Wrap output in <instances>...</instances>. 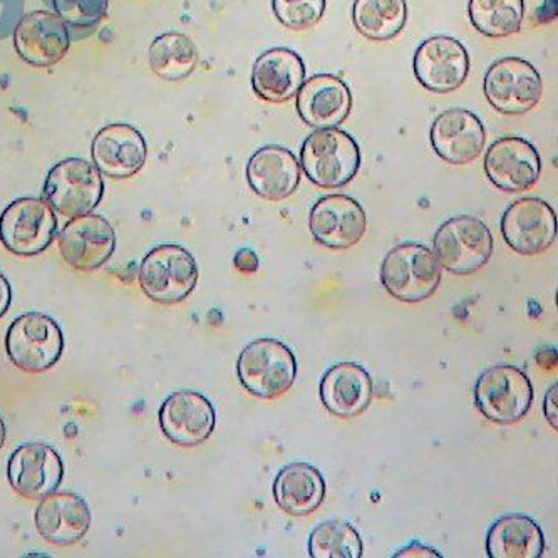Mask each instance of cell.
<instances>
[{
    "label": "cell",
    "mask_w": 558,
    "mask_h": 558,
    "mask_svg": "<svg viewBox=\"0 0 558 558\" xmlns=\"http://www.w3.org/2000/svg\"><path fill=\"white\" fill-rule=\"evenodd\" d=\"M361 149L339 128H324L307 136L301 149V167L314 185L338 190L349 185L361 168Z\"/></svg>",
    "instance_id": "1"
},
{
    "label": "cell",
    "mask_w": 558,
    "mask_h": 558,
    "mask_svg": "<svg viewBox=\"0 0 558 558\" xmlns=\"http://www.w3.org/2000/svg\"><path fill=\"white\" fill-rule=\"evenodd\" d=\"M442 267L432 248L404 242L391 248L381 265V283L386 292L407 304L426 301L441 283Z\"/></svg>",
    "instance_id": "2"
},
{
    "label": "cell",
    "mask_w": 558,
    "mask_h": 558,
    "mask_svg": "<svg viewBox=\"0 0 558 558\" xmlns=\"http://www.w3.org/2000/svg\"><path fill=\"white\" fill-rule=\"evenodd\" d=\"M298 360L289 345L262 338L243 349L236 363L240 383L258 399H277L298 379Z\"/></svg>",
    "instance_id": "3"
},
{
    "label": "cell",
    "mask_w": 558,
    "mask_h": 558,
    "mask_svg": "<svg viewBox=\"0 0 558 558\" xmlns=\"http://www.w3.org/2000/svg\"><path fill=\"white\" fill-rule=\"evenodd\" d=\"M198 277L195 257L177 243L158 245L140 265V286L146 298L158 304H178L189 299Z\"/></svg>",
    "instance_id": "4"
},
{
    "label": "cell",
    "mask_w": 558,
    "mask_h": 558,
    "mask_svg": "<svg viewBox=\"0 0 558 558\" xmlns=\"http://www.w3.org/2000/svg\"><path fill=\"white\" fill-rule=\"evenodd\" d=\"M439 265L454 276H472L494 255V235L485 221L470 215L446 220L433 240Z\"/></svg>",
    "instance_id": "5"
},
{
    "label": "cell",
    "mask_w": 558,
    "mask_h": 558,
    "mask_svg": "<svg viewBox=\"0 0 558 558\" xmlns=\"http://www.w3.org/2000/svg\"><path fill=\"white\" fill-rule=\"evenodd\" d=\"M105 195L101 171L83 160L68 158L51 168L44 182L43 198L62 217L93 214Z\"/></svg>",
    "instance_id": "6"
},
{
    "label": "cell",
    "mask_w": 558,
    "mask_h": 558,
    "mask_svg": "<svg viewBox=\"0 0 558 558\" xmlns=\"http://www.w3.org/2000/svg\"><path fill=\"white\" fill-rule=\"evenodd\" d=\"M9 360L26 373H44L61 360L64 336L52 317L43 312H27L19 316L5 336Z\"/></svg>",
    "instance_id": "7"
},
{
    "label": "cell",
    "mask_w": 558,
    "mask_h": 558,
    "mask_svg": "<svg viewBox=\"0 0 558 558\" xmlns=\"http://www.w3.org/2000/svg\"><path fill=\"white\" fill-rule=\"evenodd\" d=\"M532 403V381L520 367L497 364L488 367L476 381V408L492 423H519L529 414Z\"/></svg>",
    "instance_id": "8"
},
{
    "label": "cell",
    "mask_w": 558,
    "mask_h": 558,
    "mask_svg": "<svg viewBox=\"0 0 558 558\" xmlns=\"http://www.w3.org/2000/svg\"><path fill=\"white\" fill-rule=\"evenodd\" d=\"M56 211L44 198H17L0 215V240L11 254L34 257L54 242Z\"/></svg>",
    "instance_id": "9"
},
{
    "label": "cell",
    "mask_w": 558,
    "mask_h": 558,
    "mask_svg": "<svg viewBox=\"0 0 558 558\" xmlns=\"http://www.w3.org/2000/svg\"><path fill=\"white\" fill-rule=\"evenodd\" d=\"M483 92L498 113L525 114L541 102L544 83L541 73L529 61L504 58L486 71Z\"/></svg>",
    "instance_id": "10"
},
{
    "label": "cell",
    "mask_w": 558,
    "mask_h": 558,
    "mask_svg": "<svg viewBox=\"0 0 558 558\" xmlns=\"http://www.w3.org/2000/svg\"><path fill=\"white\" fill-rule=\"evenodd\" d=\"M501 235L517 254H544L557 240V215L544 199H517L501 217Z\"/></svg>",
    "instance_id": "11"
},
{
    "label": "cell",
    "mask_w": 558,
    "mask_h": 558,
    "mask_svg": "<svg viewBox=\"0 0 558 558\" xmlns=\"http://www.w3.org/2000/svg\"><path fill=\"white\" fill-rule=\"evenodd\" d=\"M59 252L73 269L92 272L113 257L117 233L106 218L95 214L71 218L58 236Z\"/></svg>",
    "instance_id": "12"
},
{
    "label": "cell",
    "mask_w": 558,
    "mask_h": 558,
    "mask_svg": "<svg viewBox=\"0 0 558 558\" xmlns=\"http://www.w3.org/2000/svg\"><path fill=\"white\" fill-rule=\"evenodd\" d=\"M367 217L357 199L348 195L320 198L308 215V230L323 247L345 251L366 235Z\"/></svg>",
    "instance_id": "13"
},
{
    "label": "cell",
    "mask_w": 558,
    "mask_h": 558,
    "mask_svg": "<svg viewBox=\"0 0 558 558\" xmlns=\"http://www.w3.org/2000/svg\"><path fill=\"white\" fill-rule=\"evenodd\" d=\"M414 74L421 86L436 95H448L463 86L470 74V56L454 37L424 40L414 54Z\"/></svg>",
    "instance_id": "14"
},
{
    "label": "cell",
    "mask_w": 558,
    "mask_h": 558,
    "mask_svg": "<svg viewBox=\"0 0 558 558\" xmlns=\"http://www.w3.org/2000/svg\"><path fill=\"white\" fill-rule=\"evenodd\" d=\"M160 426L171 442L185 448L204 445L217 428V411L202 392H173L161 404Z\"/></svg>",
    "instance_id": "15"
},
{
    "label": "cell",
    "mask_w": 558,
    "mask_h": 558,
    "mask_svg": "<svg viewBox=\"0 0 558 558\" xmlns=\"http://www.w3.org/2000/svg\"><path fill=\"white\" fill-rule=\"evenodd\" d=\"M485 173L498 190L526 192L541 180L542 158L538 149L526 140L505 136L486 151Z\"/></svg>",
    "instance_id": "16"
},
{
    "label": "cell",
    "mask_w": 558,
    "mask_h": 558,
    "mask_svg": "<svg viewBox=\"0 0 558 558\" xmlns=\"http://www.w3.org/2000/svg\"><path fill=\"white\" fill-rule=\"evenodd\" d=\"M8 478L15 494L40 500L59 488L64 478V464L52 446L26 442L9 458Z\"/></svg>",
    "instance_id": "17"
},
{
    "label": "cell",
    "mask_w": 558,
    "mask_h": 558,
    "mask_svg": "<svg viewBox=\"0 0 558 558\" xmlns=\"http://www.w3.org/2000/svg\"><path fill=\"white\" fill-rule=\"evenodd\" d=\"M14 46L22 61L36 68L58 64L71 48L68 24L48 11H34L19 21Z\"/></svg>",
    "instance_id": "18"
},
{
    "label": "cell",
    "mask_w": 558,
    "mask_h": 558,
    "mask_svg": "<svg viewBox=\"0 0 558 558\" xmlns=\"http://www.w3.org/2000/svg\"><path fill=\"white\" fill-rule=\"evenodd\" d=\"M93 165L114 180L135 177L148 160V145L135 126L113 123L101 128L92 143Z\"/></svg>",
    "instance_id": "19"
},
{
    "label": "cell",
    "mask_w": 558,
    "mask_h": 558,
    "mask_svg": "<svg viewBox=\"0 0 558 558\" xmlns=\"http://www.w3.org/2000/svg\"><path fill=\"white\" fill-rule=\"evenodd\" d=\"M433 149L450 165H470L485 149L486 131L482 120L463 108L448 109L436 118L429 131Z\"/></svg>",
    "instance_id": "20"
},
{
    "label": "cell",
    "mask_w": 558,
    "mask_h": 558,
    "mask_svg": "<svg viewBox=\"0 0 558 558\" xmlns=\"http://www.w3.org/2000/svg\"><path fill=\"white\" fill-rule=\"evenodd\" d=\"M295 108L308 126L316 130L339 128L351 114V89L338 76L316 74L302 84Z\"/></svg>",
    "instance_id": "21"
},
{
    "label": "cell",
    "mask_w": 558,
    "mask_h": 558,
    "mask_svg": "<svg viewBox=\"0 0 558 558\" xmlns=\"http://www.w3.org/2000/svg\"><path fill=\"white\" fill-rule=\"evenodd\" d=\"M319 392L320 401L330 414L351 420L369 408L374 395L373 377L361 364L344 361L326 371Z\"/></svg>",
    "instance_id": "22"
},
{
    "label": "cell",
    "mask_w": 558,
    "mask_h": 558,
    "mask_svg": "<svg viewBox=\"0 0 558 558\" xmlns=\"http://www.w3.org/2000/svg\"><path fill=\"white\" fill-rule=\"evenodd\" d=\"M36 526L40 537L51 544H77L92 526V510L80 495L56 489L40 498Z\"/></svg>",
    "instance_id": "23"
},
{
    "label": "cell",
    "mask_w": 558,
    "mask_h": 558,
    "mask_svg": "<svg viewBox=\"0 0 558 558\" xmlns=\"http://www.w3.org/2000/svg\"><path fill=\"white\" fill-rule=\"evenodd\" d=\"M247 182L262 198L282 202L294 195L301 183V163L283 146H264L248 160Z\"/></svg>",
    "instance_id": "24"
},
{
    "label": "cell",
    "mask_w": 558,
    "mask_h": 558,
    "mask_svg": "<svg viewBox=\"0 0 558 558\" xmlns=\"http://www.w3.org/2000/svg\"><path fill=\"white\" fill-rule=\"evenodd\" d=\"M305 81V65L292 49L274 48L255 61L252 86L258 98L274 105L290 101L298 96Z\"/></svg>",
    "instance_id": "25"
},
{
    "label": "cell",
    "mask_w": 558,
    "mask_h": 558,
    "mask_svg": "<svg viewBox=\"0 0 558 558\" xmlns=\"http://www.w3.org/2000/svg\"><path fill=\"white\" fill-rule=\"evenodd\" d=\"M274 498L287 515H312L326 500V480L312 464H287L274 482Z\"/></svg>",
    "instance_id": "26"
},
{
    "label": "cell",
    "mask_w": 558,
    "mask_h": 558,
    "mask_svg": "<svg viewBox=\"0 0 558 558\" xmlns=\"http://www.w3.org/2000/svg\"><path fill=\"white\" fill-rule=\"evenodd\" d=\"M544 551V530L522 513L500 517L486 535L489 558H541Z\"/></svg>",
    "instance_id": "27"
},
{
    "label": "cell",
    "mask_w": 558,
    "mask_h": 558,
    "mask_svg": "<svg viewBox=\"0 0 558 558\" xmlns=\"http://www.w3.org/2000/svg\"><path fill=\"white\" fill-rule=\"evenodd\" d=\"M352 22L360 34L374 43L395 39L407 26V0H355Z\"/></svg>",
    "instance_id": "28"
},
{
    "label": "cell",
    "mask_w": 558,
    "mask_h": 558,
    "mask_svg": "<svg viewBox=\"0 0 558 558\" xmlns=\"http://www.w3.org/2000/svg\"><path fill=\"white\" fill-rule=\"evenodd\" d=\"M148 62L156 76L178 83L186 80L195 71L198 64V51L193 40L185 34H161L149 46Z\"/></svg>",
    "instance_id": "29"
},
{
    "label": "cell",
    "mask_w": 558,
    "mask_h": 558,
    "mask_svg": "<svg viewBox=\"0 0 558 558\" xmlns=\"http://www.w3.org/2000/svg\"><path fill=\"white\" fill-rule=\"evenodd\" d=\"M468 15L480 34L501 39L522 29L525 0H470Z\"/></svg>",
    "instance_id": "30"
},
{
    "label": "cell",
    "mask_w": 558,
    "mask_h": 558,
    "mask_svg": "<svg viewBox=\"0 0 558 558\" xmlns=\"http://www.w3.org/2000/svg\"><path fill=\"white\" fill-rule=\"evenodd\" d=\"M363 538L351 523L329 520L312 530L308 555L312 558H361Z\"/></svg>",
    "instance_id": "31"
},
{
    "label": "cell",
    "mask_w": 558,
    "mask_h": 558,
    "mask_svg": "<svg viewBox=\"0 0 558 558\" xmlns=\"http://www.w3.org/2000/svg\"><path fill=\"white\" fill-rule=\"evenodd\" d=\"M272 9L287 29L307 31L324 17L326 0H272Z\"/></svg>",
    "instance_id": "32"
},
{
    "label": "cell",
    "mask_w": 558,
    "mask_h": 558,
    "mask_svg": "<svg viewBox=\"0 0 558 558\" xmlns=\"http://www.w3.org/2000/svg\"><path fill=\"white\" fill-rule=\"evenodd\" d=\"M56 14L71 27H93L108 14L109 0H52Z\"/></svg>",
    "instance_id": "33"
},
{
    "label": "cell",
    "mask_w": 558,
    "mask_h": 558,
    "mask_svg": "<svg viewBox=\"0 0 558 558\" xmlns=\"http://www.w3.org/2000/svg\"><path fill=\"white\" fill-rule=\"evenodd\" d=\"M233 267L242 274H255L260 267V258L252 248H240L233 257Z\"/></svg>",
    "instance_id": "34"
},
{
    "label": "cell",
    "mask_w": 558,
    "mask_h": 558,
    "mask_svg": "<svg viewBox=\"0 0 558 558\" xmlns=\"http://www.w3.org/2000/svg\"><path fill=\"white\" fill-rule=\"evenodd\" d=\"M558 386L554 385L550 388V391L547 392V396H545L544 401V413L545 417H547L548 423L551 424V428L557 432L558 429V413H557V392Z\"/></svg>",
    "instance_id": "35"
},
{
    "label": "cell",
    "mask_w": 558,
    "mask_h": 558,
    "mask_svg": "<svg viewBox=\"0 0 558 558\" xmlns=\"http://www.w3.org/2000/svg\"><path fill=\"white\" fill-rule=\"evenodd\" d=\"M401 557H435L441 558V554L435 550V548L426 547V545L420 544V542H413V544L408 545L403 550H399L398 554H395V558Z\"/></svg>",
    "instance_id": "36"
},
{
    "label": "cell",
    "mask_w": 558,
    "mask_h": 558,
    "mask_svg": "<svg viewBox=\"0 0 558 558\" xmlns=\"http://www.w3.org/2000/svg\"><path fill=\"white\" fill-rule=\"evenodd\" d=\"M12 304V287L8 277L0 272V319L5 316Z\"/></svg>",
    "instance_id": "37"
},
{
    "label": "cell",
    "mask_w": 558,
    "mask_h": 558,
    "mask_svg": "<svg viewBox=\"0 0 558 558\" xmlns=\"http://www.w3.org/2000/svg\"><path fill=\"white\" fill-rule=\"evenodd\" d=\"M5 442V423L4 420H2V416H0V450H2V446H4Z\"/></svg>",
    "instance_id": "38"
}]
</instances>
